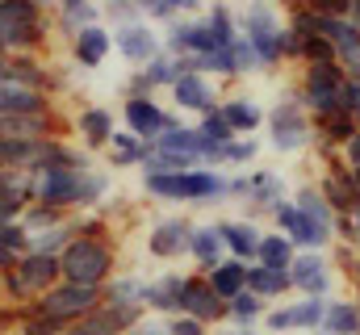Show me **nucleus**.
Here are the masks:
<instances>
[{"instance_id":"obj_1","label":"nucleus","mask_w":360,"mask_h":335,"mask_svg":"<svg viewBox=\"0 0 360 335\" xmlns=\"http://www.w3.org/2000/svg\"><path fill=\"white\" fill-rule=\"evenodd\" d=\"M147 197L155 201H188V206H222L231 201V176L218 168H193L172 176H143Z\"/></svg>"},{"instance_id":"obj_2","label":"nucleus","mask_w":360,"mask_h":335,"mask_svg":"<svg viewBox=\"0 0 360 335\" xmlns=\"http://www.w3.org/2000/svg\"><path fill=\"white\" fill-rule=\"evenodd\" d=\"M0 42L4 55H46L51 13L34 0H0Z\"/></svg>"},{"instance_id":"obj_3","label":"nucleus","mask_w":360,"mask_h":335,"mask_svg":"<svg viewBox=\"0 0 360 335\" xmlns=\"http://www.w3.org/2000/svg\"><path fill=\"white\" fill-rule=\"evenodd\" d=\"M59 264H63V281L101 289L105 281L117 277V244L113 239H76L59 255Z\"/></svg>"},{"instance_id":"obj_4","label":"nucleus","mask_w":360,"mask_h":335,"mask_svg":"<svg viewBox=\"0 0 360 335\" xmlns=\"http://www.w3.org/2000/svg\"><path fill=\"white\" fill-rule=\"evenodd\" d=\"M25 306H30L34 315H42V319L59 323V327H72V323L89 319L92 310L101 306V289H92V285H76V281H59L55 289L38 293V298L25 302Z\"/></svg>"},{"instance_id":"obj_5","label":"nucleus","mask_w":360,"mask_h":335,"mask_svg":"<svg viewBox=\"0 0 360 335\" xmlns=\"http://www.w3.org/2000/svg\"><path fill=\"white\" fill-rule=\"evenodd\" d=\"M264 126H269V143L281 156H293V151L314 147V122H310V113L297 105L293 92H289L285 101H276L269 113H264Z\"/></svg>"},{"instance_id":"obj_6","label":"nucleus","mask_w":360,"mask_h":335,"mask_svg":"<svg viewBox=\"0 0 360 335\" xmlns=\"http://www.w3.org/2000/svg\"><path fill=\"white\" fill-rule=\"evenodd\" d=\"M235 21H239V34L256 46V55H260L264 72L281 68V51H276L281 13H276V4H272V0H248V4L235 13Z\"/></svg>"},{"instance_id":"obj_7","label":"nucleus","mask_w":360,"mask_h":335,"mask_svg":"<svg viewBox=\"0 0 360 335\" xmlns=\"http://www.w3.org/2000/svg\"><path fill=\"white\" fill-rule=\"evenodd\" d=\"M122 122L130 134H139L143 143H155L164 130L180 126L176 109H164L155 96H122Z\"/></svg>"},{"instance_id":"obj_8","label":"nucleus","mask_w":360,"mask_h":335,"mask_svg":"<svg viewBox=\"0 0 360 335\" xmlns=\"http://www.w3.org/2000/svg\"><path fill=\"white\" fill-rule=\"evenodd\" d=\"M327 302L331 298H297V302H285V306H269L264 327H269V335L319 331L323 319H327Z\"/></svg>"},{"instance_id":"obj_9","label":"nucleus","mask_w":360,"mask_h":335,"mask_svg":"<svg viewBox=\"0 0 360 335\" xmlns=\"http://www.w3.org/2000/svg\"><path fill=\"white\" fill-rule=\"evenodd\" d=\"M0 80L21 84V88H38V92H59L63 88V68L46 63L42 55H4V68H0Z\"/></svg>"},{"instance_id":"obj_10","label":"nucleus","mask_w":360,"mask_h":335,"mask_svg":"<svg viewBox=\"0 0 360 335\" xmlns=\"http://www.w3.org/2000/svg\"><path fill=\"white\" fill-rule=\"evenodd\" d=\"M180 315L201 319L205 327L226 323V302L214 293V285L205 281V272H184V289H180Z\"/></svg>"},{"instance_id":"obj_11","label":"nucleus","mask_w":360,"mask_h":335,"mask_svg":"<svg viewBox=\"0 0 360 335\" xmlns=\"http://www.w3.org/2000/svg\"><path fill=\"white\" fill-rule=\"evenodd\" d=\"M113 46L126 63L134 68H147L160 51H164V34H155L151 21H134V25H117L113 30Z\"/></svg>"},{"instance_id":"obj_12","label":"nucleus","mask_w":360,"mask_h":335,"mask_svg":"<svg viewBox=\"0 0 360 335\" xmlns=\"http://www.w3.org/2000/svg\"><path fill=\"white\" fill-rule=\"evenodd\" d=\"M281 201H289V189H285V176L281 172H272V168L248 172V197H243V206H248V218L252 222L256 218H272V210Z\"/></svg>"},{"instance_id":"obj_13","label":"nucleus","mask_w":360,"mask_h":335,"mask_svg":"<svg viewBox=\"0 0 360 335\" xmlns=\"http://www.w3.org/2000/svg\"><path fill=\"white\" fill-rule=\"evenodd\" d=\"M289 281L293 293L302 298H331V264L323 251H297L289 264Z\"/></svg>"},{"instance_id":"obj_14","label":"nucleus","mask_w":360,"mask_h":335,"mask_svg":"<svg viewBox=\"0 0 360 335\" xmlns=\"http://www.w3.org/2000/svg\"><path fill=\"white\" fill-rule=\"evenodd\" d=\"M193 231H197V222L184 218V214L160 218V222L151 227V235H147V251H151L155 260H180V255H188Z\"/></svg>"},{"instance_id":"obj_15","label":"nucleus","mask_w":360,"mask_h":335,"mask_svg":"<svg viewBox=\"0 0 360 335\" xmlns=\"http://www.w3.org/2000/svg\"><path fill=\"white\" fill-rule=\"evenodd\" d=\"M172 92V105H176V113H210V109H218L222 105V96H218V84L210 80V76H201V72H188V76H176V84L168 88Z\"/></svg>"},{"instance_id":"obj_16","label":"nucleus","mask_w":360,"mask_h":335,"mask_svg":"<svg viewBox=\"0 0 360 335\" xmlns=\"http://www.w3.org/2000/svg\"><path fill=\"white\" fill-rule=\"evenodd\" d=\"M17 277H21L25 293H30V298H38V293L55 289V285L63 281V264H59V255H46V251H25V255L17 260Z\"/></svg>"},{"instance_id":"obj_17","label":"nucleus","mask_w":360,"mask_h":335,"mask_svg":"<svg viewBox=\"0 0 360 335\" xmlns=\"http://www.w3.org/2000/svg\"><path fill=\"white\" fill-rule=\"evenodd\" d=\"M218 235L226 244L231 260H243V264H256L260 255V239H264V227L252 222V218H222L218 222Z\"/></svg>"},{"instance_id":"obj_18","label":"nucleus","mask_w":360,"mask_h":335,"mask_svg":"<svg viewBox=\"0 0 360 335\" xmlns=\"http://www.w3.org/2000/svg\"><path fill=\"white\" fill-rule=\"evenodd\" d=\"M59 101L51 92L38 88H21V84L0 80V118H34V113H59Z\"/></svg>"},{"instance_id":"obj_19","label":"nucleus","mask_w":360,"mask_h":335,"mask_svg":"<svg viewBox=\"0 0 360 335\" xmlns=\"http://www.w3.org/2000/svg\"><path fill=\"white\" fill-rule=\"evenodd\" d=\"M76 184H80V172L76 168H46V172H38V201L76 214Z\"/></svg>"},{"instance_id":"obj_20","label":"nucleus","mask_w":360,"mask_h":335,"mask_svg":"<svg viewBox=\"0 0 360 335\" xmlns=\"http://www.w3.org/2000/svg\"><path fill=\"white\" fill-rule=\"evenodd\" d=\"M180 289H184V272H164L155 281H143V306H147V315L176 319L180 315Z\"/></svg>"},{"instance_id":"obj_21","label":"nucleus","mask_w":360,"mask_h":335,"mask_svg":"<svg viewBox=\"0 0 360 335\" xmlns=\"http://www.w3.org/2000/svg\"><path fill=\"white\" fill-rule=\"evenodd\" d=\"M72 63L76 68H84V72H92V68H101L105 59H109V51H113V30H105L101 21L96 25H84L76 38H72Z\"/></svg>"},{"instance_id":"obj_22","label":"nucleus","mask_w":360,"mask_h":335,"mask_svg":"<svg viewBox=\"0 0 360 335\" xmlns=\"http://www.w3.org/2000/svg\"><path fill=\"white\" fill-rule=\"evenodd\" d=\"M72 126H76V134H80V147H84V151H105V147H109V139H113V130H117V126H113V113H109V109H101V105H84V109H80V113H76V122H72Z\"/></svg>"},{"instance_id":"obj_23","label":"nucleus","mask_w":360,"mask_h":335,"mask_svg":"<svg viewBox=\"0 0 360 335\" xmlns=\"http://www.w3.org/2000/svg\"><path fill=\"white\" fill-rule=\"evenodd\" d=\"M222 118L231 122V130H235V139H252L260 126H264V109L252 101V96H222Z\"/></svg>"},{"instance_id":"obj_24","label":"nucleus","mask_w":360,"mask_h":335,"mask_svg":"<svg viewBox=\"0 0 360 335\" xmlns=\"http://www.w3.org/2000/svg\"><path fill=\"white\" fill-rule=\"evenodd\" d=\"M205 281L214 285V293H218L222 302H231V298H239V293L248 289V264L226 255L222 264H214V268L205 272Z\"/></svg>"},{"instance_id":"obj_25","label":"nucleus","mask_w":360,"mask_h":335,"mask_svg":"<svg viewBox=\"0 0 360 335\" xmlns=\"http://www.w3.org/2000/svg\"><path fill=\"white\" fill-rule=\"evenodd\" d=\"M188 255L197 260V268H201V272H210L214 264H222V260H226V244H222V235H218V222H205V227H197V231H193Z\"/></svg>"},{"instance_id":"obj_26","label":"nucleus","mask_w":360,"mask_h":335,"mask_svg":"<svg viewBox=\"0 0 360 335\" xmlns=\"http://www.w3.org/2000/svg\"><path fill=\"white\" fill-rule=\"evenodd\" d=\"M319 335H360V302L356 298H352V302H348V298H331Z\"/></svg>"},{"instance_id":"obj_27","label":"nucleus","mask_w":360,"mask_h":335,"mask_svg":"<svg viewBox=\"0 0 360 335\" xmlns=\"http://www.w3.org/2000/svg\"><path fill=\"white\" fill-rule=\"evenodd\" d=\"M264 315H269V302L252 289H243L239 298L226 302V323H235V331H252L256 323H264Z\"/></svg>"},{"instance_id":"obj_28","label":"nucleus","mask_w":360,"mask_h":335,"mask_svg":"<svg viewBox=\"0 0 360 335\" xmlns=\"http://www.w3.org/2000/svg\"><path fill=\"white\" fill-rule=\"evenodd\" d=\"M248 289L260 293L264 302H276V298L293 293V281H289V272H276V268H264V264H248Z\"/></svg>"},{"instance_id":"obj_29","label":"nucleus","mask_w":360,"mask_h":335,"mask_svg":"<svg viewBox=\"0 0 360 335\" xmlns=\"http://www.w3.org/2000/svg\"><path fill=\"white\" fill-rule=\"evenodd\" d=\"M109 172L105 168H89V172H80V184H76V214H92V210H101V201L109 197Z\"/></svg>"},{"instance_id":"obj_30","label":"nucleus","mask_w":360,"mask_h":335,"mask_svg":"<svg viewBox=\"0 0 360 335\" xmlns=\"http://www.w3.org/2000/svg\"><path fill=\"white\" fill-rule=\"evenodd\" d=\"M293 255H297V248H293V239H289V235H281V231H264L256 264H264V268H276V272H289Z\"/></svg>"},{"instance_id":"obj_31","label":"nucleus","mask_w":360,"mask_h":335,"mask_svg":"<svg viewBox=\"0 0 360 335\" xmlns=\"http://www.w3.org/2000/svg\"><path fill=\"white\" fill-rule=\"evenodd\" d=\"M101 302L105 306H143V281L134 272H117L113 281L101 285Z\"/></svg>"},{"instance_id":"obj_32","label":"nucleus","mask_w":360,"mask_h":335,"mask_svg":"<svg viewBox=\"0 0 360 335\" xmlns=\"http://www.w3.org/2000/svg\"><path fill=\"white\" fill-rule=\"evenodd\" d=\"M139 156H143V139H139V134H130L126 126H117V130H113V139H109V147H105L109 168H139Z\"/></svg>"},{"instance_id":"obj_33","label":"nucleus","mask_w":360,"mask_h":335,"mask_svg":"<svg viewBox=\"0 0 360 335\" xmlns=\"http://www.w3.org/2000/svg\"><path fill=\"white\" fill-rule=\"evenodd\" d=\"M205 21H210V30H214V42H218V46H231V42L239 38V21H235V8H231V4L210 0V4H205Z\"/></svg>"},{"instance_id":"obj_34","label":"nucleus","mask_w":360,"mask_h":335,"mask_svg":"<svg viewBox=\"0 0 360 335\" xmlns=\"http://www.w3.org/2000/svg\"><path fill=\"white\" fill-rule=\"evenodd\" d=\"M293 206L306 214V218H314L319 227H327L331 231V222H335V210L323 201V193H319V184H302L297 193H293Z\"/></svg>"},{"instance_id":"obj_35","label":"nucleus","mask_w":360,"mask_h":335,"mask_svg":"<svg viewBox=\"0 0 360 335\" xmlns=\"http://www.w3.org/2000/svg\"><path fill=\"white\" fill-rule=\"evenodd\" d=\"M72 214L68 210H55V206H42V201H34V206H25V214H21V227L30 231V235H42V231H55V227H63Z\"/></svg>"},{"instance_id":"obj_36","label":"nucleus","mask_w":360,"mask_h":335,"mask_svg":"<svg viewBox=\"0 0 360 335\" xmlns=\"http://www.w3.org/2000/svg\"><path fill=\"white\" fill-rule=\"evenodd\" d=\"M201 76H214V80H239V68H235L231 46H214L210 55H201Z\"/></svg>"},{"instance_id":"obj_37","label":"nucleus","mask_w":360,"mask_h":335,"mask_svg":"<svg viewBox=\"0 0 360 335\" xmlns=\"http://www.w3.org/2000/svg\"><path fill=\"white\" fill-rule=\"evenodd\" d=\"M139 72L151 80V88H155V92H160V88H172V84H176V59H172L168 51H160V55H155L147 68H139Z\"/></svg>"},{"instance_id":"obj_38","label":"nucleus","mask_w":360,"mask_h":335,"mask_svg":"<svg viewBox=\"0 0 360 335\" xmlns=\"http://www.w3.org/2000/svg\"><path fill=\"white\" fill-rule=\"evenodd\" d=\"M197 130H201L210 143H222V147H226V143H235V130H231V122L222 118V109L201 113V118H197Z\"/></svg>"},{"instance_id":"obj_39","label":"nucleus","mask_w":360,"mask_h":335,"mask_svg":"<svg viewBox=\"0 0 360 335\" xmlns=\"http://www.w3.org/2000/svg\"><path fill=\"white\" fill-rule=\"evenodd\" d=\"M101 17H105L113 30H117V25H134V21H147V17H143V8H139L134 0H105V4H101Z\"/></svg>"},{"instance_id":"obj_40","label":"nucleus","mask_w":360,"mask_h":335,"mask_svg":"<svg viewBox=\"0 0 360 335\" xmlns=\"http://www.w3.org/2000/svg\"><path fill=\"white\" fill-rule=\"evenodd\" d=\"M231 55H235V68H239V76H252V72H264V63H260V55H256V46L239 34L235 42H231Z\"/></svg>"},{"instance_id":"obj_41","label":"nucleus","mask_w":360,"mask_h":335,"mask_svg":"<svg viewBox=\"0 0 360 335\" xmlns=\"http://www.w3.org/2000/svg\"><path fill=\"white\" fill-rule=\"evenodd\" d=\"M306 63H335V46L327 38H319V34L302 38V68Z\"/></svg>"},{"instance_id":"obj_42","label":"nucleus","mask_w":360,"mask_h":335,"mask_svg":"<svg viewBox=\"0 0 360 335\" xmlns=\"http://www.w3.org/2000/svg\"><path fill=\"white\" fill-rule=\"evenodd\" d=\"M331 239L335 244H344V248H360V227L352 214H335V222H331Z\"/></svg>"},{"instance_id":"obj_43","label":"nucleus","mask_w":360,"mask_h":335,"mask_svg":"<svg viewBox=\"0 0 360 335\" xmlns=\"http://www.w3.org/2000/svg\"><path fill=\"white\" fill-rule=\"evenodd\" d=\"M0 248L25 255V251H30V231H25L21 222H0Z\"/></svg>"},{"instance_id":"obj_44","label":"nucleus","mask_w":360,"mask_h":335,"mask_svg":"<svg viewBox=\"0 0 360 335\" xmlns=\"http://www.w3.org/2000/svg\"><path fill=\"white\" fill-rule=\"evenodd\" d=\"M256 151H260V143L256 139H235V143H226V168H243L256 160Z\"/></svg>"},{"instance_id":"obj_45","label":"nucleus","mask_w":360,"mask_h":335,"mask_svg":"<svg viewBox=\"0 0 360 335\" xmlns=\"http://www.w3.org/2000/svg\"><path fill=\"white\" fill-rule=\"evenodd\" d=\"M297 218H302V210H297V206H293V197H289V201H281V206L272 210V231L289 235V231L297 227Z\"/></svg>"},{"instance_id":"obj_46","label":"nucleus","mask_w":360,"mask_h":335,"mask_svg":"<svg viewBox=\"0 0 360 335\" xmlns=\"http://www.w3.org/2000/svg\"><path fill=\"white\" fill-rule=\"evenodd\" d=\"M314 17H352V0H302Z\"/></svg>"},{"instance_id":"obj_47","label":"nucleus","mask_w":360,"mask_h":335,"mask_svg":"<svg viewBox=\"0 0 360 335\" xmlns=\"http://www.w3.org/2000/svg\"><path fill=\"white\" fill-rule=\"evenodd\" d=\"M335 101H340V113L356 118V109H360V84L344 76V84H340V92H335Z\"/></svg>"},{"instance_id":"obj_48","label":"nucleus","mask_w":360,"mask_h":335,"mask_svg":"<svg viewBox=\"0 0 360 335\" xmlns=\"http://www.w3.org/2000/svg\"><path fill=\"white\" fill-rule=\"evenodd\" d=\"M168 335H210V327L193 315H176V319H168Z\"/></svg>"},{"instance_id":"obj_49","label":"nucleus","mask_w":360,"mask_h":335,"mask_svg":"<svg viewBox=\"0 0 360 335\" xmlns=\"http://www.w3.org/2000/svg\"><path fill=\"white\" fill-rule=\"evenodd\" d=\"M335 63L344 68V76H348V80L360 84V42H356V46H348V51H335Z\"/></svg>"},{"instance_id":"obj_50","label":"nucleus","mask_w":360,"mask_h":335,"mask_svg":"<svg viewBox=\"0 0 360 335\" xmlns=\"http://www.w3.org/2000/svg\"><path fill=\"white\" fill-rule=\"evenodd\" d=\"M122 96H155V88H151V80H147L139 68H134V76L126 80V92H122Z\"/></svg>"},{"instance_id":"obj_51","label":"nucleus","mask_w":360,"mask_h":335,"mask_svg":"<svg viewBox=\"0 0 360 335\" xmlns=\"http://www.w3.org/2000/svg\"><path fill=\"white\" fill-rule=\"evenodd\" d=\"M340 160L352 168V172H360V134H352V139L340 147Z\"/></svg>"},{"instance_id":"obj_52","label":"nucleus","mask_w":360,"mask_h":335,"mask_svg":"<svg viewBox=\"0 0 360 335\" xmlns=\"http://www.w3.org/2000/svg\"><path fill=\"white\" fill-rule=\"evenodd\" d=\"M21 214H25V201L0 197V222H21Z\"/></svg>"},{"instance_id":"obj_53","label":"nucleus","mask_w":360,"mask_h":335,"mask_svg":"<svg viewBox=\"0 0 360 335\" xmlns=\"http://www.w3.org/2000/svg\"><path fill=\"white\" fill-rule=\"evenodd\" d=\"M130 335H168V319H155V315H147V319H143V323H139Z\"/></svg>"},{"instance_id":"obj_54","label":"nucleus","mask_w":360,"mask_h":335,"mask_svg":"<svg viewBox=\"0 0 360 335\" xmlns=\"http://www.w3.org/2000/svg\"><path fill=\"white\" fill-rule=\"evenodd\" d=\"M248 197V172H235L231 176V201H243Z\"/></svg>"},{"instance_id":"obj_55","label":"nucleus","mask_w":360,"mask_h":335,"mask_svg":"<svg viewBox=\"0 0 360 335\" xmlns=\"http://www.w3.org/2000/svg\"><path fill=\"white\" fill-rule=\"evenodd\" d=\"M17 260H21V255H17V251L0 248V272H13V268H17Z\"/></svg>"},{"instance_id":"obj_56","label":"nucleus","mask_w":360,"mask_h":335,"mask_svg":"<svg viewBox=\"0 0 360 335\" xmlns=\"http://www.w3.org/2000/svg\"><path fill=\"white\" fill-rule=\"evenodd\" d=\"M352 289H356V302H360V264H356V272H352Z\"/></svg>"},{"instance_id":"obj_57","label":"nucleus","mask_w":360,"mask_h":335,"mask_svg":"<svg viewBox=\"0 0 360 335\" xmlns=\"http://www.w3.org/2000/svg\"><path fill=\"white\" fill-rule=\"evenodd\" d=\"M134 4H139V8H143V17H147V8H151L155 0H134Z\"/></svg>"},{"instance_id":"obj_58","label":"nucleus","mask_w":360,"mask_h":335,"mask_svg":"<svg viewBox=\"0 0 360 335\" xmlns=\"http://www.w3.org/2000/svg\"><path fill=\"white\" fill-rule=\"evenodd\" d=\"M352 21L360 25V0H352Z\"/></svg>"},{"instance_id":"obj_59","label":"nucleus","mask_w":360,"mask_h":335,"mask_svg":"<svg viewBox=\"0 0 360 335\" xmlns=\"http://www.w3.org/2000/svg\"><path fill=\"white\" fill-rule=\"evenodd\" d=\"M352 218H356V227H360V206H356V210H352Z\"/></svg>"},{"instance_id":"obj_60","label":"nucleus","mask_w":360,"mask_h":335,"mask_svg":"<svg viewBox=\"0 0 360 335\" xmlns=\"http://www.w3.org/2000/svg\"><path fill=\"white\" fill-rule=\"evenodd\" d=\"M352 122H356V130H360V109H356V118H352Z\"/></svg>"},{"instance_id":"obj_61","label":"nucleus","mask_w":360,"mask_h":335,"mask_svg":"<svg viewBox=\"0 0 360 335\" xmlns=\"http://www.w3.org/2000/svg\"><path fill=\"white\" fill-rule=\"evenodd\" d=\"M0 59H4V42H0Z\"/></svg>"}]
</instances>
